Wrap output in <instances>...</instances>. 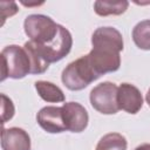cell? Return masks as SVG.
<instances>
[{"instance_id": "obj_15", "label": "cell", "mask_w": 150, "mask_h": 150, "mask_svg": "<svg viewBox=\"0 0 150 150\" xmlns=\"http://www.w3.org/2000/svg\"><path fill=\"white\" fill-rule=\"evenodd\" d=\"M134 43L143 50H150V20L139 21L132 29Z\"/></svg>"}, {"instance_id": "obj_13", "label": "cell", "mask_w": 150, "mask_h": 150, "mask_svg": "<svg viewBox=\"0 0 150 150\" xmlns=\"http://www.w3.org/2000/svg\"><path fill=\"white\" fill-rule=\"evenodd\" d=\"M129 2L125 0L121 1H102L97 0L94 2V11L100 16L108 15H121L128 9Z\"/></svg>"}, {"instance_id": "obj_8", "label": "cell", "mask_w": 150, "mask_h": 150, "mask_svg": "<svg viewBox=\"0 0 150 150\" xmlns=\"http://www.w3.org/2000/svg\"><path fill=\"white\" fill-rule=\"evenodd\" d=\"M117 104L120 110L128 114H137L143 107V96L137 87L131 83H121L117 90Z\"/></svg>"}, {"instance_id": "obj_7", "label": "cell", "mask_w": 150, "mask_h": 150, "mask_svg": "<svg viewBox=\"0 0 150 150\" xmlns=\"http://www.w3.org/2000/svg\"><path fill=\"white\" fill-rule=\"evenodd\" d=\"M61 108L66 129L71 132L84 131L89 122V116L86 108L77 102H67Z\"/></svg>"}, {"instance_id": "obj_16", "label": "cell", "mask_w": 150, "mask_h": 150, "mask_svg": "<svg viewBox=\"0 0 150 150\" xmlns=\"http://www.w3.org/2000/svg\"><path fill=\"white\" fill-rule=\"evenodd\" d=\"M127 138L118 132L104 135L97 143L96 150H127Z\"/></svg>"}, {"instance_id": "obj_14", "label": "cell", "mask_w": 150, "mask_h": 150, "mask_svg": "<svg viewBox=\"0 0 150 150\" xmlns=\"http://www.w3.org/2000/svg\"><path fill=\"white\" fill-rule=\"evenodd\" d=\"M23 48L30 60V74H42L49 68V63L43 59L34 42L27 41L23 45Z\"/></svg>"}, {"instance_id": "obj_9", "label": "cell", "mask_w": 150, "mask_h": 150, "mask_svg": "<svg viewBox=\"0 0 150 150\" xmlns=\"http://www.w3.org/2000/svg\"><path fill=\"white\" fill-rule=\"evenodd\" d=\"M38 124L49 134H60L66 131V125L61 107H43L36 115Z\"/></svg>"}, {"instance_id": "obj_18", "label": "cell", "mask_w": 150, "mask_h": 150, "mask_svg": "<svg viewBox=\"0 0 150 150\" xmlns=\"http://www.w3.org/2000/svg\"><path fill=\"white\" fill-rule=\"evenodd\" d=\"M2 100V124H5L8 120H11L14 116V104L9 97H7L5 94H1Z\"/></svg>"}, {"instance_id": "obj_10", "label": "cell", "mask_w": 150, "mask_h": 150, "mask_svg": "<svg viewBox=\"0 0 150 150\" xmlns=\"http://www.w3.org/2000/svg\"><path fill=\"white\" fill-rule=\"evenodd\" d=\"M91 45L97 48H107L116 52H122L124 43L123 36L114 27H98L91 35Z\"/></svg>"}, {"instance_id": "obj_6", "label": "cell", "mask_w": 150, "mask_h": 150, "mask_svg": "<svg viewBox=\"0 0 150 150\" xmlns=\"http://www.w3.org/2000/svg\"><path fill=\"white\" fill-rule=\"evenodd\" d=\"M86 56L98 76L107 73H114L118 70L121 66V56L116 50L105 48H93Z\"/></svg>"}, {"instance_id": "obj_2", "label": "cell", "mask_w": 150, "mask_h": 150, "mask_svg": "<svg viewBox=\"0 0 150 150\" xmlns=\"http://www.w3.org/2000/svg\"><path fill=\"white\" fill-rule=\"evenodd\" d=\"M100 76L90 66L86 55L70 62L62 71V83L69 90H82Z\"/></svg>"}, {"instance_id": "obj_4", "label": "cell", "mask_w": 150, "mask_h": 150, "mask_svg": "<svg viewBox=\"0 0 150 150\" xmlns=\"http://www.w3.org/2000/svg\"><path fill=\"white\" fill-rule=\"evenodd\" d=\"M117 90L118 87L109 81L95 86L89 95L91 107L103 115L116 114L120 110L117 104Z\"/></svg>"}, {"instance_id": "obj_17", "label": "cell", "mask_w": 150, "mask_h": 150, "mask_svg": "<svg viewBox=\"0 0 150 150\" xmlns=\"http://www.w3.org/2000/svg\"><path fill=\"white\" fill-rule=\"evenodd\" d=\"M19 11L18 5L14 1H0V12H1V25H4L5 20L9 16H13Z\"/></svg>"}, {"instance_id": "obj_1", "label": "cell", "mask_w": 150, "mask_h": 150, "mask_svg": "<svg viewBox=\"0 0 150 150\" xmlns=\"http://www.w3.org/2000/svg\"><path fill=\"white\" fill-rule=\"evenodd\" d=\"M1 81L7 77L22 79L30 74V60L23 47L18 45L6 46L1 50Z\"/></svg>"}, {"instance_id": "obj_19", "label": "cell", "mask_w": 150, "mask_h": 150, "mask_svg": "<svg viewBox=\"0 0 150 150\" xmlns=\"http://www.w3.org/2000/svg\"><path fill=\"white\" fill-rule=\"evenodd\" d=\"M135 150H150V143H144V144H141L138 145Z\"/></svg>"}, {"instance_id": "obj_12", "label": "cell", "mask_w": 150, "mask_h": 150, "mask_svg": "<svg viewBox=\"0 0 150 150\" xmlns=\"http://www.w3.org/2000/svg\"><path fill=\"white\" fill-rule=\"evenodd\" d=\"M35 89L39 94V96L46 101L52 103H59L64 101V94L63 91L53 82L49 81H36L35 82Z\"/></svg>"}, {"instance_id": "obj_11", "label": "cell", "mask_w": 150, "mask_h": 150, "mask_svg": "<svg viewBox=\"0 0 150 150\" xmlns=\"http://www.w3.org/2000/svg\"><path fill=\"white\" fill-rule=\"evenodd\" d=\"M1 148L2 150H30V137L21 128H2Z\"/></svg>"}, {"instance_id": "obj_3", "label": "cell", "mask_w": 150, "mask_h": 150, "mask_svg": "<svg viewBox=\"0 0 150 150\" xmlns=\"http://www.w3.org/2000/svg\"><path fill=\"white\" fill-rule=\"evenodd\" d=\"M23 29L29 41L38 45L50 43L59 32V23L43 14H30L25 19Z\"/></svg>"}, {"instance_id": "obj_5", "label": "cell", "mask_w": 150, "mask_h": 150, "mask_svg": "<svg viewBox=\"0 0 150 150\" xmlns=\"http://www.w3.org/2000/svg\"><path fill=\"white\" fill-rule=\"evenodd\" d=\"M33 42V41H32ZM35 43V42H34ZM39 52L43 56V59L50 64L53 62H57L67 56L73 46V38L70 32L63 26L59 25V32L55 39L48 45H38L35 43Z\"/></svg>"}, {"instance_id": "obj_20", "label": "cell", "mask_w": 150, "mask_h": 150, "mask_svg": "<svg viewBox=\"0 0 150 150\" xmlns=\"http://www.w3.org/2000/svg\"><path fill=\"white\" fill-rule=\"evenodd\" d=\"M145 101H146L148 105L150 107V88H149V90H148V93H146V95H145Z\"/></svg>"}]
</instances>
